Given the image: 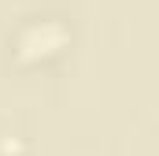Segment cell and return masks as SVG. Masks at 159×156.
<instances>
[{
    "mask_svg": "<svg viewBox=\"0 0 159 156\" xmlns=\"http://www.w3.org/2000/svg\"><path fill=\"white\" fill-rule=\"evenodd\" d=\"M59 26H52V22H41V26H30L22 41H19V48H22V56L26 60H37V56H52L56 48H59Z\"/></svg>",
    "mask_w": 159,
    "mask_h": 156,
    "instance_id": "1",
    "label": "cell"
}]
</instances>
